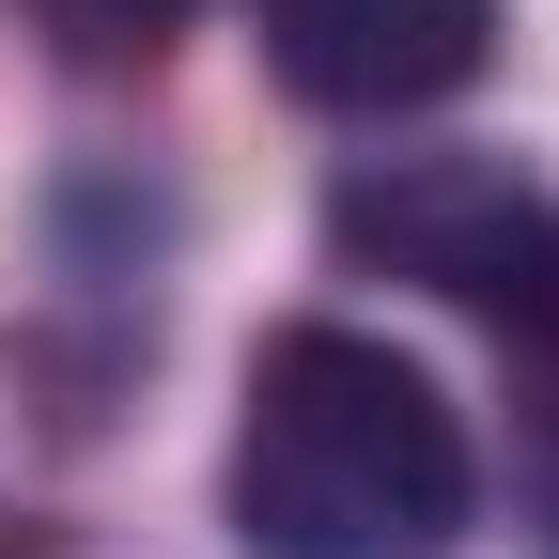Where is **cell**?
Wrapping results in <instances>:
<instances>
[{
  "instance_id": "7a4b0ae2",
  "label": "cell",
  "mask_w": 559,
  "mask_h": 559,
  "mask_svg": "<svg viewBox=\"0 0 559 559\" xmlns=\"http://www.w3.org/2000/svg\"><path fill=\"white\" fill-rule=\"evenodd\" d=\"M342 249H389L404 280H436V296H466V311L513 326L544 296L559 218H544L513 171H481V156H389V171L342 187Z\"/></svg>"
},
{
  "instance_id": "3957f363",
  "label": "cell",
  "mask_w": 559,
  "mask_h": 559,
  "mask_svg": "<svg viewBox=\"0 0 559 559\" xmlns=\"http://www.w3.org/2000/svg\"><path fill=\"white\" fill-rule=\"evenodd\" d=\"M249 32H264V62H280L311 109L389 124V109H436V94L481 79L498 0H249Z\"/></svg>"
},
{
  "instance_id": "6da1fadb",
  "label": "cell",
  "mask_w": 559,
  "mask_h": 559,
  "mask_svg": "<svg viewBox=\"0 0 559 559\" xmlns=\"http://www.w3.org/2000/svg\"><path fill=\"white\" fill-rule=\"evenodd\" d=\"M234 544L249 559H451L481 466L451 389L373 326H280L234 404Z\"/></svg>"
},
{
  "instance_id": "277c9868",
  "label": "cell",
  "mask_w": 559,
  "mask_h": 559,
  "mask_svg": "<svg viewBox=\"0 0 559 559\" xmlns=\"http://www.w3.org/2000/svg\"><path fill=\"white\" fill-rule=\"evenodd\" d=\"M32 16H47V32H79V47H156L187 0H32Z\"/></svg>"
}]
</instances>
